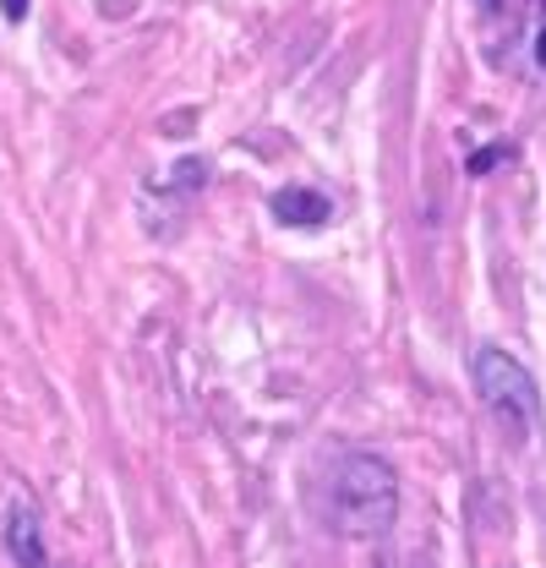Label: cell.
<instances>
[{
  "instance_id": "cell-1",
  "label": "cell",
  "mask_w": 546,
  "mask_h": 568,
  "mask_svg": "<svg viewBox=\"0 0 546 568\" xmlns=\"http://www.w3.org/2000/svg\"><path fill=\"white\" fill-rule=\"evenodd\" d=\"M328 525L344 541H377L400 519V476L377 454H344L328 470Z\"/></svg>"
},
{
  "instance_id": "cell-2",
  "label": "cell",
  "mask_w": 546,
  "mask_h": 568,
  "mask_svg": "<svg viewBox=\"0 0 546 568\" xmlns=\"http://www.w3.org/2000/svg\"><path fill=\"white\" fill-rule=\"evenodd\" d=\"M476 394L481 405L497 416V426L508 432V437H530L536 422H542V394H536V377L514 361L508 351H497V345H486L476 351Z\"/></svg>"
},
{
  "instance_id": "cell-3",
  "label": "cell",
  "mask_w": 546,
  "mask_h": 568,
  "mask_svg": "<svg viewBox=\"0 0 546 568\" xmlns=\"http://www.w3.org/2000/svg\"><path fill=\"white\" fill-rule=\"evenodd\" d=\"M273 219L290 224V230H312V224L334 219V203L312 186H284V192H273Z\"/></svg>"
},
{
  "instance_id": "cell-4",
  "label": "cell",
  "mask_w": 546,
  "mask_h": 568,
  "mask_svg": "<svg viewBox=\"0 0 546 568\" xmlns=\"http://www.w3.org/2000/svg\"><path fill=\"white\" fill-rule=\"evenodd\" d=\"M6 547H11L17 568H50L44 541H39V514H33L28 503H17V508H11V519H6Z\"/></svg>"
},
{
  "instance_id": "cell-5",
  "label": "cell",
  "mask_w": 546,
  "mask_h": 568,
  "mask_svg": "<svg viewBox=\"0 0 546 568\" xmlns=\"http://www.w3.org/2000/svg\"><path fill=\"white\" fill-rule=\"evenodd\" d=\"M514 159V148L508 142H492V148H481L476 159H471V175H486V170H497V164H508Z\"/></svg>"
},
{
  "instance_id": "cell-6",
  "label": "cell",
  "mask_w": 546,
  "mask_h": 568,
  "mask_svg": "<svg viewBox=\"0 0 546 568\" xmlns=\"http://www.w3.org/2000/svg\"><path fill=\"white\" fill-rule=\"evenodd\" d=\"M0 11H6V22H22L28 17V0H0Z\"/></svg>"
},
{
  "instance_id": "cell-7",
  "label": "cell",
  "mask_w": 546,
  "mask_h": 568,
  "mask_svg": "<svg viewBox=\"0 0 546 568\" xmlns=\"http://www.w3.org/2000/svg\"><path fill=\"white\" fill-rule=\"evenodd\" d=\"M536 61L546 67V28H542V39H536Z\"/></svg>"
},
{
  "instance_id": "cell-8",
  "label": "cell",
  "mask_w": 546,
  "mask_h": 568,
  "mask_svg": "<svg viewBox=\"0 0 546 568\" xmlns=\"http://www.w3.org/2000/svg\"><path fill=\"white\" fill-rule=\"evenodd\" d=\"M486 6H497V0H486Z\"/></svg>"
}]
</instances>
